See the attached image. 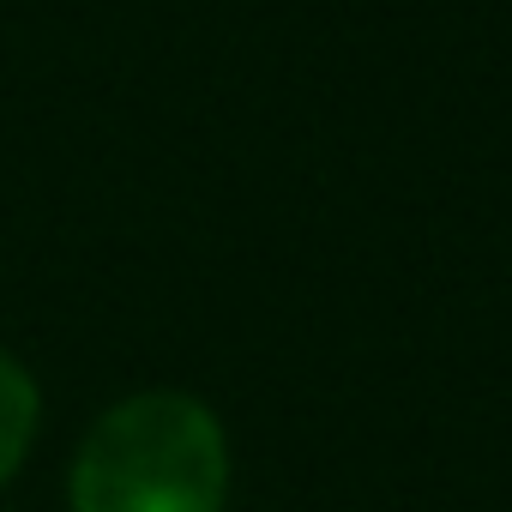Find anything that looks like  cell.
Listing matches in <instances>:
<instances>
[{
	"mask_svg": "<svg viewBox=\"0 0 512 512\" xmlns=\"http://www.w3.org/2000/svg\"><path fill=\"white\" fill-rule=\"evenodd\" d=\"M31 434H37V386L7 350H0V482L19 470Z\"/></svg>",
	"mask_w": 512,
	"mask_h": 512,
	"instance_id": "cell-2",
	"label": "cell"
},
{
	"mask_svg": "<svg viewBox=\"0 0 512 512\" xmlns=\"http://www.w3.org/2000/svg\"><path fill=\"white\" fill-rule=\"evenodd\" d=\"M229 446L187 392L115 404L73 458V512H223Z\"/></svg>",
	"mask_w": 512,
	"mask_h": 512,
	"instance_id": "cell-1",
	"label": "cell"
}]
</instances>
